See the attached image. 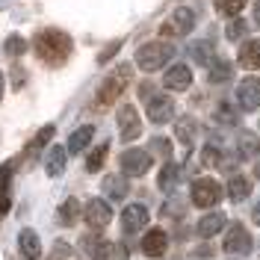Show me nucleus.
Instances as JSON below:
<instances>
[{
    "label": "nucleus",
    "mask_w": 260,
    "mask_h": 260,
    "mask_svg": "<svg viewBox=\"0 0 260 260\" xmlns=\"http://www.w3.org/2000/svg\"><path fill=\"white\" fill-rule=\"evenodd\" d=\"M32 48H36V56L42 59V62L48 65H62L68 56H71V48H74V42H71V36L62 30H39L32 36Z\"/></svg>",
    "instance_id": "f257e3e1"
},
{
    "label": "nucleus",
    "mask_w": 260,
    "mask_h": 260,
    "mask_svg": "<svg viewBox=\"0 0 260 260\" xmlns=\"http://www.w3.org/2000/svg\"><path fill=\"white\" fill-rule=\"evenodd\" d=\"M130 74H133V68H130V65H118L113 74L101 83V89H98V95H95V107H98V110L110 107L115 98L124 92V86L130 83Z\"/></svg>",
    "instance_id": "f03ea898"
},
{
    "label": "nucleus",
    "mask_w": 260,
    "mask_h": 260,
    "mask_svg": "<svg viewBox=\"0 0 260 260\" xmlns=\"http://www.w3.org/2000/svg\"><path fill=\"white\" fill-rule=\"evenodd\" d=\"M172 56H175V48L169 42L157 39V42H148V45H142L136 50V65L142 71H160V65H166Z\"/></svg>",
    "instance_id": "7ed1b4c3"
},
{
    "label": "nucleus",
    "mask_w": 260,
    "mask_h": 260,
    "mask_svg": "<svg viewBox=\"0 0 260 260\" xmlns=\"http://www.w3.org/2000/svg\"><path fill=\"white\" fill-rule=\"evenodd\" d=\"M189 195H192L195 207L207 210V207H216L222 201V186H219V180H213V178H195Z\"/></svg>",
    "instance_id": "20e7f679"
},
{
    "label": "nucleus",
    "mask_w": 260,
    "mask_h": 260,
    "mask_svg": "<svg viewBox=\"0 0 260 260\" xmlns=\"http://www.w3.org/2000/svg\"><path fill=\"white\" fill-rule=\"evenodd\" d=\"M121 172L130 175V178H139V175L151 172V154H148V151H139V148L124 151V154H121Z\"/></svg>",
    "instance_id": "39448f33"
},
{
    "label": "nucleus",
    "mask_w": 260,
    "mask_h": 260,
    "mask_svg": "<svg viewBox=\"0 0 260 260\" xmlns=\"http://www.w3.org/2000/svg\"><path fill=\"white\" fill-rule=\"evenodd\" d=\"M192 27H195V12L189 6H178V9L172 12V18L162 24V32H166V36H186Z\"/></svg>",
    "instance_id": "423d86ee"
},
{
    "label": "nucleus",
    "mask_w": 260,
    "mask_h": 260,
    "mask_svg": "<svg viewBox=\"0 0 260 260\" xmlns=\"http://www.w3.org/2000/svg\"><path fill=\"white\" fill-rule=\"evenodd\" d=\"M118 127H121V139H124V142H133V139L142 133V118L136 113V107L124 104V107L118 110Z\"/></svg>",
    "instance_id": "0eeeda50"
},
{
    "label": "nucleus",
    "mask_w": 260,
    "mask_h": 260,
    "mask_svg": "<svg viewBox=\"0 0 260 260\" xmlns=\"http://www.w3.org/2000/svg\"><path fill=\"white\" fill-rule=\"evenodd\" d=\"M86 222H89V228H95V231L107 228L113 222V207H110L104 198H92V201L86 204Z\"/></svg>",
    "instance_id": "6e6552de"
},
{
    "label": "nucleus",
    "mask_w": 260,
    "mask_h": 260,
    "mask_svg": "<svg viewBox=\"0 0 260 260\" xmlns=\"http://www.w3.org/2000/svg\"><path fill=\"white\" fill-rule=\"evenodd\" d=\"M237 101H240V107H243L245 113H254L260 107V80L257 77H245L240 83V89H237Z\"/></svg>",
    "instance_id": "1a4fd4ad"
},
{
    "label": "nucleus",
    "mask_w": 260,
    "mask_h": 260,
    "mask_svg": "<svg viewBox=\"0 0 260 260\" xmlns=\"http://www.w3.org/2000/svg\"><path fill=\"white\" fill-rule=\"evenodd\" d=\"M162 86H166L169 92H186V89L192 86V71L183 62L172 65V68L166 71V77H162Z\"/></svg>",
    "instance_id": "9d476101"
},
{
    "label": "nucleus",
    "mask_w": 260,
    "mask_h": 260,
    "mask_svg": "<svg viewBox=\"0 0 260 260\" xmlns=\"http://www.w3.org/2000/svg\"><path fill=\"white\" fill-rule=\"evenodd\" d=\"M12 178H15V162H0V219L12 207Z\"/></svg>",
    "instance_id": "9b49d317"
},
{
    "label": "nucleus",
    "mask_w": 260,
    "mask_h": 260,
    "mask_svg": "<svg viewBox=\"0 0 260 260\" xmlns=\"http://www.w3.org/2000/svg\"><path fill=\"white\" fill-rule=\"evenodd\" d=\"M172 115H175V101L169 95H154L148 101V118L154 121V124H166V121H172Z\"/></svg>",
    "instance_id": "f8f14e48"
},
{
    "label": "nucleus",
    "mask_w": 260,
    "mask_h": 260,
    "mask_svg": "<svg viewBox=\"0 0 260 260\" xmlns=\"http://www.w3.org/2000/svg\"><path fill=\"white\" fill-rule=\"evenodd\" d=\"M225 251L228 254H248L251 251V237L243 225H231L225 237Z\"/></svg>",
    "instance_id": "ddd939ff"
},
{
    "label": "nucleus",
    "mask_w": 260,
    "mask_h": 260,
    "mask_svg": "<svg viewBox=\"0 0 260 260\" xmlns=\"http://www.w3.org/2000/svg\"><path fill=\"white\" fill-rule=\"evenodd\" d=\"M148 225V207L145 204H130L124 207L121 213V228L127 231V234H136V231H142Z\"/></svg>",
    "instance_id": "4468645a"
},
{
    "label": "nucleus",
    "mask_w": 260,
    "mask_h": 260,
    "mask_svg": "<svg viewBox=\"0 0 260 260\" xmlns=\"http://www.w3.org/2000/svg\"><path fill=\"white\" fill-rule=\"evenodd\" d=\"M166 245H169V234L160 231V228H151L145 234V240H142V251H145L148 257H160L162 251H166Z\"/></svg>",
    "instance_id": "2eb2a0df"
},
{
    "label": "nucleus",
    "mask_w": 260,
    "mask_h": 260,
    "mask_svg": "<svg viewBox=\"0 0 260 260\" xmlns=\"http://www.w3.org/2000/svg\"><path fill=\"white\" fill-rule=\"evenodd\" d=\"M18 245H21V254H24L27 260H39L42 257V243H39L36 231H30V228H24V231L18 234Z\"/></svg>",
    "instance_id": "dca6fc26"
},
{
    "label": "nucleus",
    "mask_w": 260,
    "mask_h": 260,
    "mask_svg": "<svg viewBox=\"0 0 260 260\" xmlns=\"http://www.w3.org/2000/svg\"><path fill=\"white\" fill-rule=\"evenodd\" d=\"M240 65L248 71H257L260 68V39H251L240 48Z\"/></svg>",
    "instance_id": "f3484780"
},
{
    "label": "nucleus",
    "mask_w": 260,
    "mask_h": 260,
    "mask_svg": "<svg viewBox=\"0 0 260 260\" xmlns=\"http://www.w3.org/2000/svg\"><path fill=\"white\" fill-rule=\"evenodd\" d=\"M101 189H104V195H110L113 201H121L127 195V178L124 175H110V178H104Z\"/></svg>",
    "instance_id": "a211bd4d"
},
{
    "label": "nucleus",
    "mask_w": 260,
    "mask_h": 260,
    "mask_svg": "<svg viewBox=\"0 0 260 260\" xmlns=\"http://www.w3.org/2000/svg\"><path fill=\"white\" fill-rule=\"evenodd\" d=\"M92 254H95V260H127V245L124 243H101Z\"/></svg>",
    "instance_id": "6ab92c4d"
},
{
    "label": "nucleus",
    "mask_w": 260,
    "mask_h": 260,
    "mask_svg": "<svg viewBox=\"0 0 260 260\" xmlns=\"http://www.w3.org/2000/svg\"><path fill=\"white\" fill-rule=\"evenodd\" d=\"M225 222H228L225 213H207V216L198 222V234H201V237H213V234H219V231L225 228Z\"/></svg>",
    "instance_id": "aec40b11"
},
{
    "label": "nucleus",
    "mask_w": 260,
    "mask_h": 260,
    "mask_svg": "<svg viewBox=\"0 0 260 260\" xmlns=\"http://www.w3.org/2000/svg\"><path fill=\"white\" fill-rule=\"evenodd\" d=\"M92 136H95V130L89 127V124L77 127L74 133H71V139H68V151H71V154H80V151H86V148H89V142H92Z\"/></svg>",
    "instance_id": "412c9836"
},
{
    "label": "nucleus",
    "mask_w": 260,
    "mask_h": 260,
    "mask_svg": "<svg viewBox=\"0 0 260 260\" xmlns=\"http://www.w3.org/2000/svg\"><path fill=\"white\" fill-rule=\"evenodd\" d=\"M65 162H68V154H65V148H50L48 160H45V169H48L50 178H59L65 172Z\"/></svg>",
    "instance_id": "4be33fe9"
},
{
    "label": "nucleus",
    "mask_w": 260,
    "mask_h": 260,
    "mask_svg": "<svg viewBox=\"0 0 260 260\" xmlns=\"http://www.w3.org/2000/svg\"><path fill=\"white\" fill-rule=\"evenodd\" d=\"M180 166H175V162H169V166H162L160 169V189L162 192H172L175 186H178V180H180Z\"/></svg>",
    "instance_id": "5701e85b"
},
{
    "label": "nucleus",
    "mask_w": 260,
    "mask_h": 260,
    "mask_svg": "<svg viewBox=\"0 0 260 260\" xmlns=\"http://www.w3.org/2000/svg\"><path fill=\"white\" fill-rule=\"evenodd\" d=\"M248 192H251V183H248L243 175H234V178L228 180V198H231V201H243Z\"/></svg>",
    "instance_id": "b1692460"
},
{
    "label": "nucleus",
    "mask_w": 260,
    "mask_h": 260,
    "mask_svg": "<svg viewBox=\"0 0 260 260\" xmlns=\"http://www.w3.org/2000/svg\"><path fill=\"white\" fill-rule=\"evenodd\" d=\"M234 77V65L228 62V59H213L210 62V83H225V80H231Z\"/></svg>",
    "instance_id": "393cba45"
},
{
    "label": "nucleus",
    "mask_w": 260,
    "mask_h": 260,
    "mask_svg": "<svg viewBox=\"0 0 260 260\" xmlns=\"http://www.w3.org/2000/svg\"><path fill=\"white\" fill-rule=\"evenodd\" d=\"M189 56H192L198 65H210L213 59H216L210 42H192V45H189Z\"/></svg>",
    "instance_id": "a878e982"
},
{
    "label": "nucleus",
    "mask_w": 260,
    "mask_h": 260,
    "mask_svg": "<svg viewBox=\"0 0 260 260\" xmlns=\"http://www.w3.org/2000/svg\"><path fill=\"white\" fill-rule=\"evenodd\" d=\"M240 154H243V160H254V157H260V136L243 133V136H240Z\"/></svg>",
    "instance_id": "bb28decb"
},
{
    "label": "nucleus",
    "mask_w": 260,
    "mask_h": 260,
    "mask_svg": "<svg viewBox=\"0 0 260 260\" xmlns=\"http://www.w3.org/2000/svg\"><path fill=\"white\" fill-rule=\"evenodd\" d=\"M216 121H219V124H231V127H234V124H240V113H237L231 104H219V107H216Z\"/></svg>",
    "instance_id": "cd10ccee"
},
{
    "label": "nucleus",
    "mask_w": 260,
    "mask_h": 260,
    "mask_svg": "<svg viewBox=\"0 0 260 260\" xmlns=\"http://www.w3.org/2000/svg\"><path fill=\"white\" fill-rule=\"evenodd\" d=\"M107 151H110V142H104V145H98L92 154H89V160H86V169L89 172H98L101 166H104V160H107Z\"/></svg>",
    "instance_id": "c85d7f7f"
},
{
    "label": "nucleus",
    "mask_w": 260,
    "mask_h": 260,
    "mask_svg": "<svg viewBox=\"0 0 260 260\" xmlns=\"http://www.w3.org/2000/svg\"><path fill=\"white\" fill-rule=\"evenodd\" d=\"M74 222H77V201L68 198L62 207H59V225L68 228V225H74Z\"/></svg>",
    "instance_id": "c756f323"
},
{
    "label": "nucleus",
    "mask_w": 260,
    "mask_h": 260,
    "mask_svg": "<svg viewBox=\"0 0 260 260\" xmlns=\"http://www.w3.org/2000/svg\"><path fill=\"white\" fill-rule=\"evenodd\" d=\"M24 50H27V42H24L21 36H9V39L3 42V53H6V56H21Z\"/></svg>",
    "instance_id": "7c9ffc66"
},
{
    "label": "nucleus",
    "mask_w": 260,
    "mask_h": 260,
    "mask_svg": "<svg viewBox=\"0 0 260 260\" xmlns=\"http://www.w3.org/2000/svg\"><path fill=\"white\" fill-rule=\"evenodd\" d=\"M243 6H245V0H216V9H219L222 15H228V18L240 15Z\"/></svg>",
    "instance_id": "2f4dec72"
},
{
    "label": "nucleus",
    "mask_w": 260,
    "mask_h": 260,
    "mask_svg": "<svg viewBox=\"0 0 260 260\" xmlns=\"http://www.w3.org/2000/svg\"><path fill=\"white\" fill-rule=\"evenodd\" d=\"M245 30H248V24H245L243 18L234 15V21H231V24L225 27V36L231 39V42H237V39H243V36H245Z\"/></svg>",
    "instance_id": "473e14b6"
},
{
    "label": "nucleus",
    "mask_w": 260,
    "mask_h": 260,
    "mask_svg": "<svg viewBox=\"0 0 260 260\" xmlns=\"http://www.w3.org/2000/svg\"><path fill=\"white\" fill-rule=\"evenodd\" d=\"M53 124H48V127H42V133H39V136H36V139H32L30 142V154H39V151H42V148L48 145L50 142V136H53Z\"/></svg>",
    "instance_id": "72a5a7b5"
},
{
    "label": "nucleus",
    "mask_w": 260,
    "mask_h": 260,
    "mask_svg": "<svg viewBox=\"0 0 260 260\" xmlns=\"http://www.w3.org/2000/svg\"><path fill=\"white\" fill-rule=\"evenodd\" d=\"M178 136L183 139V142H189V139H192V121H180L178 124Z\"/></svg>",
    "instance_id": "f704fd0d"
},
{
    "label": "nucleus",
    "mask_w": 260,
    "mask_h": 260,
    "mask_svg": "<svg viewBox=\"0 0 260 260\" xmlns=\"http://www.w3.org/2000/svg\"><path fill=\"white\" fill-rule=\"evenodd\" d=\"M151 148H157L162 157H169V151H172V142H169V139H151Z\"/></svg>",
    "instance_id": "c9c22d12"
},
{
    "label": "nucleus",
    "mask_w": 260,
    "mask_h": 260,
    "mask_svg": "<svg viewBox=\"0 0 260 260\" xmlns=\"http://www.w3.org/2000/svg\"><path fill=\"white\" fill-rule=\"evenodd\" d=\"M183 210H186V204H183V201H180V204H166V207H162V216H175V213L183 216Z\"/></svg>",
    "instance_id": "e433bc0d"
},
{
    "label": "nucleus",
    "mask_w": 260,
    "mask_h": 260,
    "mask_svg": "<svg viewBox=\"0 0 260 260\" xmlns=\"http://www.w3.org/2000/svg\"><path fill=\"white\" fill-rule=\"evenodd\" d=\"M121 48V42H113V45H110V48H104V53H101V56H98V62H107V59H110V56H113L115 50Z\"/></svg>",
    "instance_id": "4c0bfd02"
},
{
    "label": "nucleus",
    "mask_w": 260,
    "mask_h": 260,
    "mask_svg": "<svg viewBox=\"0 0 260 260\" xmlns=\"http://www.w3.org/2000/svg\"><path fill=\"white\" fill-rule=\"evenodd\" d=\"M12 83H15V89H21V86H24V71H21V68H15V71H12Z\"/></svg>",
    "instance_id": "58836bf2"
},
{
    "label": "nucleus",
    "mask_w": 260,
    "mask_h": 260,
    "mask_svg": "<svg viewBox=\"0 0 260 260\" xmlns=\"http://www.w3.org/2000/svg\"><path fill=\"white\" fill-rule=\"evenodd\" d=\"M254 24L260 27V0H254Z\"/></svg>",
    "instance_id": "ea45409f"
},
{
    "label": "nucleus",
    "mask_w": 260,
    "mask_h": 260,
    "mask_svg": "<svg viewBox=\"0 0 260 260\" xmlns=\"http://www.w3.org/2000/svg\"><path fill=\"white\" fill-rule=\"evenodd\" d=\"M254 222H257V225H260V204H257V207H254Z\"/></svg>",
    "instance_id": "a19ab883"
},
{
    "label": "nucleus",
    "mask_w": 260,
    "mask_h": 260,
    "mask_svg": "<svg viewBox=\"0 0 260 260\" xmlns=\"http://www.w3.org/2000/svg\"><path fill=\"white\" fill-rule=\"evenodd\" d=\"M0 98H3V74H0Z\"/></svg>",
    "instance_id": "79ce46f5"
},
{
    "label": "nucleus",
    "mask_w": 260,
    "mask_h": 260,
    "mask_svg": "<svg viewBox=\"0 0 260 260\" xmlns=\"http://www.w3.org/2000/svg\"><path fill=\"white\" fill-rule=\"evenodd\" d=\"M257 180H260V166H257Z\"/></svg>",
    "instance_id": "37998d69"
}]
</instances>
